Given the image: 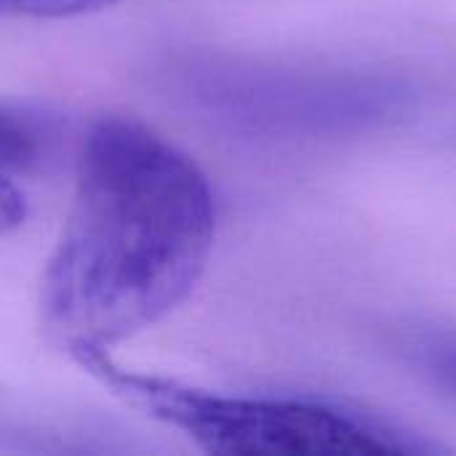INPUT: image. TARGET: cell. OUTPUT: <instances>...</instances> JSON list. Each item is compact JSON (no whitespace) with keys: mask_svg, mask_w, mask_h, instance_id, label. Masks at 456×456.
Wrapping results in <instances>:
<instances>
[{"mask_svg":"<svg viewBox=\"0 0 456 456\" xmlns=\"http://www.w3.org/2000/svg\"><path fill=\"white\" fill-rule=\"evenodd\" d=\"M214 238V190L195 158L142 120L99 118L40 278L45 339L69 358L155 326L195 291Z\"/></svg>","mask_w":456,"mask_h":456,"instance_id":"6da1fadb","label":"cell"},{"mask_svg":"<svg viewBox=\"0 0 456 456\" xmlns=\"http://www.w3.org/2000/svg\"><path fill=\"white\" fill-rule=\"evenodd\" d=\"M126 406L179 430L198 449L230 456H374L430 452L401 433L347 411L278 398H240L131 371L110 350L69 355Z\"/></svg>","mask_w":456,"mask_h":456,"instance_id":"7a4b0ae2","label":"cell"},{"mask_svg":"<svg viewBox=\"0 0 456 456\" xmlns=\"http://www.w3.org/2000/svg\"><path fill=\"white\" fill-rule=\"evenodd\" d=\"M35 144L29 131L0 112V235L19 230L27 219V203L13 182V174L32 158Z\"/></svg>","mask_w":456,"mask_h":456,"instance_id":"3957f363","label":"cell"},{"mask_svg":"<svg viewBox=\"0 0 456 456\" xmlns=\"http://www.w3.org/2000/svg\"><path fill=\"white\" fill-rule=\"evenodd\" d=\"M118 0H0V16L16 19H69L115 5Z\"/></svg>","mask_w":456,"mask_h":456,"instance_id":"277c9868","label":"cell"},{"mask_svg":"<svg viewBox=\"0 0 456 456\" xmlns=\"http://www.w3.org/2000/svg\"><path fill=\"white\" fill-rule=\"evenodd\" d=\"M406 350L441 382L456 393V339L441 334H425L406 342Z\"/></svg>","mask_w":456,"mask_h":456,"instance_id":"5b68a950","label":"cell"}]
</instances>
